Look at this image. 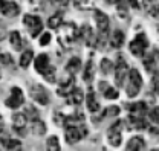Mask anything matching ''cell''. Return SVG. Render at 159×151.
Instances as JSON below:
<instances>
[{
    "instance_id": "f6af8a7d",
    "label": "cell",
    "mask_w": 159,
    "mask_h": 151,
    "mask_svg": "<svg viewBox=\"0 0 159 151\" xmlns=\"http://www.w3.org/2000/svg\"><path fill=\"white\" fill-rule=\"evenodd\" d=\"M5 34H6V32H5V28H2V26H0V41L5 38Z\"/></svg>"
},
{
    "instance_id": "8992f818",
    "label": "cell",
    "mask_w": 159,
    "mask_h": 151,
    "mask_svg": "<svg viewBox=\"0 0 159 151\" xmlns=\"http://www.w3.org/2000/svg\"><path fill=\"white\" fill-rule=\"evenodd\" d=\"M130 52L135 55V57H142L148 47V40L144 34H138L136 37L133 38V41L130 43Z\"/></svg>"
},
{
    "instance_id": "74e56055",
    "label": "cell",
    "mask_w": 159,
    "mask_h": 151,
    "mask_svg": "<svg viewBox=\"0 0 159 151\" xmlns=\"http://www.w3.org/2000/svg\"><path fill=\"white\" fill-rule=\"evenodd\" d=\"M43 76H44V79H46V81L54 82V81H55V70H54V67H51V69H49V70H48Z\"/></svg>"
},
{
    "instance_id": "5b68a950",
    "label": "cell",
    "mask_w": 159,
    "mask_h": 151,
    "mask_svg": "<svg viewBox=\"0 0 159 151\" xmlns=\"http://www.w3.org/2000/svg\"><path fill=\"white\" fill-rule=\"evenodd\" d=\"M23 24L26 26V29L29 31V35L32 38H37L43 31V21L37 16H25L23 17Z\"/></svg>"
},
{
    "instance_id": "7c38bea8",
    "label": "cell",
    "mask_w": 159,
    "mask_h": 151,
    "mask_svg": "<svg viewBox=\"0 0 159 151\" xmlns=\"http://www.w3.org/2000/svg\"><path fill=\"white\" fill-rule=\"evenodd\" d=\"M0 12L5 17H16L20 12L19 5L16 2H9V0H0Z\"/></svg>"
},
{
    "instance_id": "e575fe53",
    "label": "cell",
    "mask_w": 159,
    "mask_h": 151,
    "mask_svg": "<svg viewBox=\"0 0 159 151\" xmlns=\"http://www.w3.org/2000/svg\"><path fill=\"white\" fill-rule=\"evenodd\" d=\"M116 114H119V107L113 105V107L106 109V110H104V113H102V116H116Z\"/></svg>"
},
{
    "instance_id": "2e32d148",
    "label": "cell",
    "mask_w": 159,
    "mask_h": 151,
    "mask_svg": "<svg viewBox=\"0 0 159 151\" xmlns=\"http://www.w3.org/2000/svg\"><path fill=\"white\" fill-rule=\"evenodd\" d=\"M127 122H130V128H136V130H142V128H147V122L144 121L142 116H133L130 114L127 118Z\"/></svg>"
},
{
    "instance_id": "1f68e13d",
    "label": "cell",
    "mask_w": 159,
    "mask_h": 151,
    "mask_svg": "<svg viewBox=\"0 0 159 151\" xmlns=\"http://www.w3.org/2000/svg\"><path fill=\"white\" fill-rule=\"evenodd\" d=\"M75 3L81 9H90L93 6V0H75Z\"/></svg>"
},
{
    "instance_id": "9c48e42d",
    "label": "cell",
    "mask_w": 159,
    "mask_h": 151,
    "mask_svg": "<svg viewBox=\"0 0 159 151\" xmlns=\"http://www.w3.org/2000/svg\"><path fill=\"white\" fill-rule=\"evenodd\" d=\"M23 102H25V96H23V92L20 90V87H12L11 89V95L6 99L5 104L9 109H19V107L23 105Z\"/></svg>"
},
{
    "instance_id": "52a82bcc",
    "label": "cell",
    "mask_w": 159,
    "mask_h": 151,
    "mask_svg": "<svg viewBox=\"0 0 159 151\" xmlns=\"http://www.w3.org/2000/svg\"><path fill=\"white\" fill-rule=\"evenodd\" d=\"M122 127H124V122L122 121H116L110 125L109 128V134H107V140L112 147H119L121 145V140H122Z\"/></svg>"
},
{
    "instance_id": "44dd1931",
    "label": "cell",
    "mask_w": 159,
    "mask_h": 151,
    "mask_svg": "<svg viewBox=\"0 0 159 151\" xmlns=\"http://www.w3.org/2000/svg\"><path fill=\"white\" fill-rule=\"evenodd\" d=\"M86 102H87V109H89L90 113H97V112H99V102H98V99L95 98V95L93 93L87 95Z\"/></svg>"
},
{
    "instance_id": "836d02e7",
    "label": "cell",
    "mask_w": 159,
    "mask_h": 151,
    "mask_svg": "<svg viewBox=\"0 0 159 151\" xmlns=\"http://www.w3.org/2000/svg\"><path fill=\"white\" fill-rule=\"evenodd\" d=\"M116 8H118V12L121 17H127V5H125V2L119 0L116 3Z\"/></svg>"
},
{
    "instance_id": "8fae6325",
    "label": "cell",
    "mask_w": 159,
    "mask_h": 151,
    "mask_svg": "<svg viewBox=\"0 0 159 151\" xmlns=\"http://www.w3.org/2000/svg\"><path fill=\"white\" fill-rule=\"evenodd\" d=\"M26 122H28L26 113H16L12 116V128L21 137L26 136Z\"/></svg>"
},
{
    "instance_id": "83f0119b",
    "label": "cell",
    "mask_w": 159,
    "mask_h": 151,
    "mask_svg": "<svg viewBox=\"0 0 159 151\" xmlns=\"http://www.w3.org/2000/svg\"><path fill=\"white\" fill-rule=\"evenodd\" d=\"M61 21H63V12H55L52 17H49V20H48V26L52 28V29H57L60 24H61Z\"/></svg>"
},
{
    "instance_id": "4316f807",
    "label": "cell",
    "mask_w": 159,
    "mask_h": 151,
    "mask_svg": "<svg viewBox=\"0 0 159 151\" xmlns=\"http://www.w3.org/2000/svg\"><path fill=\"white\" fill-rule=\"evenodd\" d=\"M83 99H84V93H83V90H80V89H75L72 93L69 95V102H70V104L78 105V104L83 102Z\"/></svg>"
},
{
    "instance_id": "9a60e30c",
    "label": "cell",
    "mask_w": 159,
    "mask_h": 151,
    "mask_svg": "<svg viewBox=\"0 0 159 151\" xmlns=\"http://www.w3.org/2000/svg\"><path fill=\"white\" fill-rule=\"evenodd\" d=\"M124 40H125V37H124V32H122V31H119V29H116V31L112 34L110 40H109V44H110L112 47H115V49H119V47H122Z\"/></svg>"
},
{
    "instance_id": "603a6c76",
    "label": "cell",
    "mask_w": 159,
    "mask_h": 151,
    "mask_svg": "<svg viewBox=\"0 0 159 151\" xmlns=\"http://www.w3.org/2000/svg\"><path fill=\"white\" fill-rule=\"evenodd\" d=\"M81 37L86 40V44H89V46H93L95 37H93V34H92V29H90V26H89V24H84V26L81 28Z\"/></svg>"
},
{
    "instance_id": "6da1fadb",
    "label": "cell",
    "mask_w": 159,
    "mask_h": 151,
    "mask_svg": "<svg viewBox=\"0 0 159 151\" xmlns=\"http://www.w3.org/2000/svg\"><path fill=\"white\" fill-rule=\"evenodd\" d=\"M95 20H97V26H98L99 37L97 38V46H99L101 51H104V46L107 43L109 37V26H110V20L109 17L102 12V11H95Z\"/></svg>"
},
{
    "instance_id": "7a4b0ae2",
    "label": "cell",
    "mask_w": 159,
    "mask_h": 151,
    "mask_svg": "<svg viewBox=\"0 0 159 151\" xmlns=\"http://www.w3.org/2000/svg\"><path fill=\"white\" fill-rule=\"evenodd\" d=\"M77 37H80V32L77 29V26H75V23H66V24L61 26L58 41L63 47L69 49L77 41Z\"/></svg>"
},
{
    "instance_id": "5bb4252c",
    "label": "cell",
    "mask_w": 159,
    "mask_h": 151,
    "mask_svg": "<svg viewBox=\"0 0 159 151\" xmlns=\"http://www.w3.org/2000/svg\"><path fill=\"white\" fill-rule=\"evenodd\" d=\"M34 64H35V70L39 72L40 75H44L52 66L49 64V57L46 55V54H41L37 57V60L34 61Z\"/></svg>"
},
{
    "instance_id": "ffe728a7",
    "label": "cell",
    "mask_w": 159,
    "mask_h": 151,
    "mask_svg": "<svg viewBox=\"0 0 159 151\" xmlns=\"http://www.w3.org/2000/svg\"><path fill=\"white\" fill-rule=\"evenodd\" d=\"M80 69H81V60H80L78 57L70 58V60L67 61V64H66V72H67V73L75 75Z\"/></svg>"
},
{
    "instance_id": "d6a6232c",
    "label": "cell",
    "mask_w": 159,
    "mask_h": 151,
    "mask_svg": "<svg viewBox=\"0 0 159 151\" xmlns=\"http://www.w3.org/2000/svg\"><path fill=\"white\" fill-rule=\"evenodd\" d=\"M148 116H150V121H152L153 124L159 125V107L152 109V110H150V113H148Z\"/></svg>"
},
{
    "instance_id": "4fadbf2b",
    "label": "cell",
    "mask_w": 159,
    "mask_h": 151,
    "mask_svg": "<svg viewBox=\"0 0 159 151\" xmlns=\"http://www.w3.org/2000/svg\"><path fill=\"white\" fill-rule=\"evenodd\" d=\"M74 90H75V76L69 75V78H67L66 81H61L57 93L61 95V96H69Z\"/></svg>"
},
{
    "instance_id": "ee69618b",
    "label": "cell",
    "mask_w": 159,
    "mask_h": 151,
    "mask_svg": "<svg viewBox=\"0 0 159 151\" xmlns=\"http://www.w3.org/2000/svg\"><path fill=\"white\" fill-rule=\"evenodd\" d=\"M129 5H130L132 8H135V9H138V8H139L138 0H129Z\"/></svg>"
},
{
    "instance_id": "f1b7e54d",
    "label": "cell",
    "mask_w": 159,
    "mask_h": 151,
    "mask_svg": "<svg viewBox=\"0 0 159 151\" xmlns=\"http://www.w3.org/2000/svg\"><path fill=\"white\" fill-rule=\"evenodd\" d=\"M2 144L6 150H21V144L16 139H2Z\"/></svg>"
},
{
    "instance_id": "7dc6e473",
    "label": "cell",
    "mask_w": 159,
    "mask_h": 151,
    "mask_svg": "<svg viewBox=\"0 0 159 151\" xmlns=\"http://www.w3.org/2000/svg\"><path fill=\"white\" fill-rule=\"evenodd\" d=\"M119 0H109V3H113V5H115V3H118Z\"/></svg>"
},
{
    "instance_id": "d590c367",
    "label": "cell",
    "mask_w": 159,
    "mask_h": 151,
    "mask_svg": "<svg viewBox=\"0 0 159 151\" xmlns=\"http://www.w3.org/2000/svg\"><path fill=\"white\" fill-rule=\"evenodd\" d=\"M155 64H156V61L152 57L147 58V60L144 61V66H145V69H147L148 72H153V70H155Z\"/></svg>"
},
{
    "instance_id": "8d00e7d4",
    "label": "cell",
    "mask_w": 159,
    "mask_h": 151,
    "mask_svg": "<svg viewBox=\"0 0 159 151\" xmlns=\"http://www.w3.org/2000/svg\"><path fill=\"white\" fill-rule=\"evenodd\" d=\"M12 63V58L9 54H0V64H3V66H9Z\"/></svg>"
},
{
    "instance_id": "ac0fdd59",
    "label": "cell",
    "mask_w": 159,
    "mask_h": 151,
    "mask_svg": "<svg viewBox=\"0 0 159 151\" xmlns=\"http://www.w3.org/2000/svg\"><path fill=\"white\" fill-rule=\"evenodd\" d=\"M31 130H32V133H34L35 136H43V134L46 133V125H44V122H43L41 119L34 118L32 122H31Z\"/></svg>"
},
{
    "instance_id": "bcb514c9",
    "label": "cell",
    "mask_w": 159,
    "mask_h": 151,
    "mask_svg": "<svg viewBox=\"0 0 159 151\" xmlns=\"http://www.w3.org/2000/svg\"><path fill=\"white\" fill-rule=\"evenodd\" d=\"M3 128H5V122H3V118L0 116V133L3 131Z\"/></svg>"
},
{
    "instance_id": "484cf974",
    "label": "cell",
    "mask_w": 159,
    "mask_h": 151,
    "mask_svg": "<svg viewBox=\"0 0 159 151\" xmlns=\"http://www.w3.org/2000/svg\"><path fill=\"white\" fill-rule=\"evenodd\" d=\"M99 70L102 72V75H110V72L113 70V63L109 58H102L99 63Z\"/></svg>"
},
{
    "instance_id": "3957f363",
    "label": "cell",
    "mask_w": 159,
    "mask_h": 151,
    "mask_svg": "<svg viewBox=\"0 0 159 151\" xmlns=\"http://www.w3.org/2000/svg\"><path fill=\"white\" fill-rule=\"evenodd\" d=\"M142 87V76L136 69L130 70L129 72V79H127V87H125V92L129 98H135L138 96L139 90Z\"/></svg>"
},
{
    "instance_id": "30bf717a",
    "label": "cell",
    "mask_w": 159,
    "mask_h": 151,
    "mask_svg": "<svg viewBox=\"0 0 159 151\" xmlns=\"http://www.w3.org/2000/svg\"><path fill=\"white\" fill-rule=\"evenodd\" d=\"M31 96H32L34 101H37L41 105H48V104H49V93H48V90H46L43 86H40V84L31 87Z\"/></svg>"
},
{
    "instance_id": "c3c4849f",
    "label": "cell",
    "mask_w": 159,
    "mask_h": 151,
    "mask_svg": "<svg viewBox=\"0 0 159 151\" xmlns=\"http://www.w3.org/2000/svg\"><path fill=\"white\" fill-rule=\"evenodd\" d=\"M156 58H158V60H159V52H156Z\"/></svg>"
},
{
    "instance_id": "d4e9b609",
    "label": "cell",
    "mask_w": 159,
    "mask_h": 151,
    "mask_svg": "<svg viewBox=\"0 0 159 151\" xmlns=\"http://www.w3.org/2000/svg\"><path fill=\"white\" fill-rule=\"evenodd\" d=\"M32 60H34V52H32L31 49H28V51H25V52L21 54V57H20V66H21L23 69H26V67L31 64Z\"/></svg>"
},
{
    "instance_id": "d6986e66",
    "label": "cell",
    "mask_w": 159,
    "mask_h": 151,
    "mask_svg": "<svg viewBox=\"0 0 159 151\" xmlns=\"http://www.w3.org/2000/svg\"><path fill=\"white\" fill-rule=\"evenodd\" d=\"M127 109H129L132 113H135L136 116H144V114L147 113V110H148L144 101H139V102H135V104H130V105H127Z\"/></svg>"
},
{
    "instance_id": "60d3db41",
    "label": "cell",
    "mask_w": 159,
    "mask_h": 151,
    "mask_svg": "<svg viewBox=\"0 0 159 151\" xmlns=\"http://www.w3.org/2000/svg\"><path fill=\"white\" fill-rule=\"evenodd\" d=\"M152 84H153L155 92H156V93H159V72H156V73L153 75V81H152Z\"/></svg>"
},
{
    "instance_id": "7bdbcfd3",
    "label": "cell",
    "mask_w": 159,
    "mask_h": 151,
    "mask_svg": "<svg viewBox=\"0 0 159 151\" xmlns=\"http://www.w3.org/2000/svg\"><path fill=\"white\" fill-rule=\"evenodd\" d=\"M155 2H156V0H155ZM150 14H152V16H159V2H156V3H155V6H152Z\"/></svg>"
},
{
    "instance_id": "cb8c5ba5",
    "label": "cell",
    "mask_w": 159,
    "mask_h": 151,
    "mask_svg": "<svg viewBox=\"0 0 159 151\" xmlns=\"http://www.w3.org/2000/svg\"><path fill=\"white\" fill-rule=\"evenodd\" d=\"M93 72H95V66H93V61L89 60L87 64H86V69H84V73H83V79L86 82H90L93 79Z\"/></svg>"
},
{
    "instance_id": "f35d334b",
    "label": "cell",
    "mask_w": 159,
    "mask_h": 151,
    "mask_svg": "<svg viewBox=\"0 0 159 151\" xmlns=\"http://www.w3.org/2000/svg\"><path fill=\"white\" fill-rule=\"evenodd\" d=\"M49 2H51V5H54L57 8H64L69 5V0H49Z\"/></svg>"
},
{
    "instance_id": "277c9868",
    "label": "cell",
    "mask_w": 159,
    "mask_h": 151,
    "mask_svg": "<svg viewBox=\"0 0 159 151\" xmlns=\"http://www.w3.org/2000/svg\"><path fill=\"white\" fill-rule=\"evenodd\" d=\"M87 128H86V125L84 124H80V127H75V125H69L67 128H66V142L69 144V145H74V144H77L80 142L83 137H86L87 136Z\"/></svg>"
},
{
    "instance_id": "f546056e",
    "label": "cell",
    "mask_w": 159,
    "mask_h": 151,
    "mask_svg": "<svg viewBox=\"0 0 159 151\" xmlns=\"http://www.w3.org/2000/svg\"><path fill=\"white\" fill-rule=\"evenodd\" d=\"M48 145V150L51 151H60V142H58V137L57 136H51L46 142Z\"/></svg>"
},
{
    "instance_id": "ba28073f",
    "label": "cell",
    "mask_w": 159,
    "mask_h": 151,
    "mask_svg": "<svg viewBox=\"0 0 159 151\" xmlns=\"http://www.w3.org/2000/svg\"><path fill=\"white\" fill-rule=\"evenodd\" d=\"M125 76H129V67H127L125 60L119 55L118 61L115 64V82H116V86H122L124 84Z\"/></svg>"
},
{
    "instance_id": "e0dca14e",
    "label": "cell",
    "mask_w": 159,
    "mask_h": 151,
    "mask_svg": "<svg viewBox=\"0 0 159 151\" xmlns=\"http://www.w3.org/2000/svg\"><path fill=\"white\" fill-rule=\"evenodd\" d=\"M145 148V142L141 136H136V137H132L129 142H127V147L125 150L127 151H133V150H144Z\"/></svg>"
},
{
    "instance_id": "4dcf8cb0",
    "label": "cell",
    "mask_w": 159,
    "mask_h": 151,
    "mask_svg": "<svg viewBox=\"0 0 159 151\" xmlns=\"http://www.w3.org/2000/svg\"><path fill=\"white\" fill-rule=\"evenodd\" d=\"M104 98L106 99H116L118 98V90L113 89V87H110V86H107L104 89Z\"/></svg>"
},
{
    "instance_id": "b9f144b4",
    "label": "cell",
    "mask_w": 159,
    "mask_h": 151,
    "mask_svg": "<svg viewBox=\"0 0 159 151\" xmlns=\"http://www.w3.org/2000/svg\"><path fill=\"white\" fill-rule=\"evenodd\" d=\"M148 131H150L152 139H153L155 142H159V128H150Z\"/></svg>"
},
{
    "instance_id": "ab89813d",
    "label": "cell",
    "mask_w": 159,
    "mask_h": 151,
    "mask_svg": "<svg viewBox=\"0 0 159 151\" xmlns=\"http://www.w3.org/2000/svg\"><path fill=\"white\" fill-rule=\"evenodd\" d=\"M49 43H51V34L46 32V34H43L41 38H40V44H41V46H46V44H49Z\"/></svg>"
},
{
    "instance_id": "7402d4cb",
    "label": "cell",
    "mask_w": 159,
    "mask_h": 151,
    "mask_svg": "<svg viewBox=\"0 0 159 151\" xmlns=\"http://www.w3.org/2000/svg\"><path fill=\"white\" fill-rule=\"evenodd\" d=\"M9 41H11V46L14 51H21L23 49V40L20 37V32L14 31L11 35H9Z\"/></svg>"
}]
</instances>
